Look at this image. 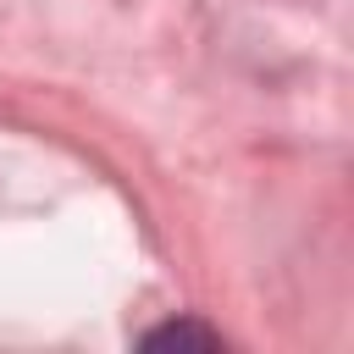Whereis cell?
I'll return each instance as SVG.
<instances>
[{
    "mask_svg": "<svg viewBox=\"0 0 354 354\" xmlns=\"http://www.w3.org/2000/svg\"><path fill=\"white\" fill-rule=\"evenodd\" d=\"M144 348H221V332H210L199 321H166V326L144 332Z\"/></svg>",
    "mask_w": 354,
    "mask_h": 354,
    "instance_id": "obj_1",
    "label": "cell"
}]
</instances>
